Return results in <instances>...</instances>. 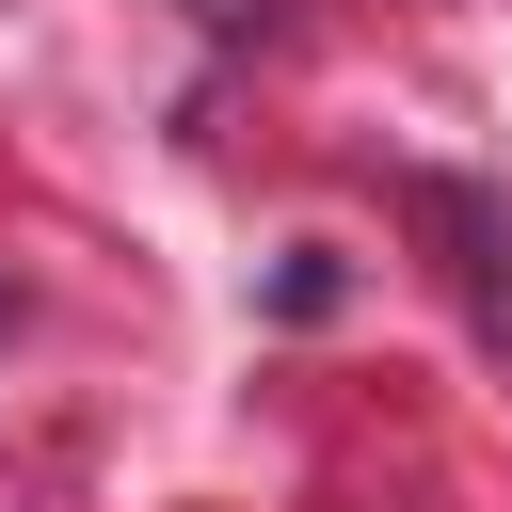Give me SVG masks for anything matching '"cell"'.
I'll list each match as a JSON object with an SVG mask.
<instances>
[{"instance_id": "6da1fadb", "label": "cell", "mask_w": 512, "mask_h": 512, "mask_svg": "<svg viewBox=\"0 0 512 512\" xmlns=\"http://www.w3.org/2000/svg\"><path fill=\"white\" fill-rule=\"evenodd\" d=\"M400 208L448 240V288H464V320L512 352V208H496L480 176H400Z\"/></svg>"}]
</instances>
